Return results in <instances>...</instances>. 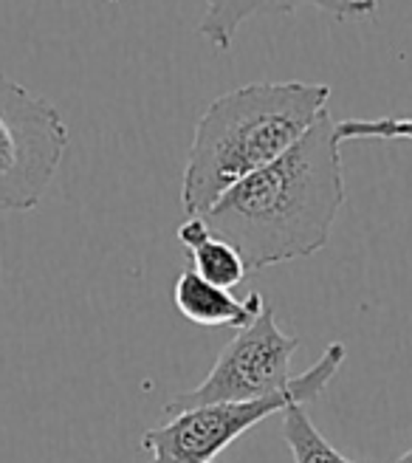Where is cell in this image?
Listing matches in <instances>:
<instances>
[{
	"label": "cell",
	"instance_id": "obj_1",
	"mask_svg": "<svg viewBox=\"0 0 412 463\" xmlns=\"http://www.w3.org/2000/svg\"><path fill=\"white\" fill-rule=\"evenodd\" d=\"M342 203L345 170L336 122L325 110L300 142L235 184L201 218L240 251L246 269L263 271L323 251Z\"/></svg>",
	"mask_w": 412,
	"mask_h": 463
},
{
	"label": "cell",
	"instance_id": "obj_2",
	"mask_svg": "<svg viewBox=\"0 0 412 463\" xmlns=\"http://www.w3.org/2000/svg\"><path fill=\"white\" fill-rule=\"evenodd\" d=\"M325 82H251L218 97L201 113L181 181V203L190 218H201L251 173L314 128L328 110Z\"/></svg>",
	"mask_w": 412,
	"mask_h": 463
},
{
	"label": "cell",
	"instance_id": "obj_3",
	"mask_svg": "<svg viewBox=\"0 0 412 463\" xmlns=\"http://www.w3.org/2000/svg\"><path fill=\"white\" fill-rule=\"evenodd\" d=\"M345 345L331 342L319 362L296 376L291 387L277 396L251 404H215L175 412L167 424L145 432L142 449L150 455L147 463H212L218 452L238 441L246 430L266 421L268 415L283 412L294 404L305 407L308 402H316L345 364Z\"/></svg>",
	"mask_w": 412,
	"mask_h": 463
},
{
	"label": "cell",
	"instance_id": "obj_4",
	"mask_svg": "<svg viewBox=\"0 0 412 463\" xmlns=\"http://www.w3.org/2000/svg\"><path fill=\"white\" fill-rule=\"evenodd\" d=\"M71 133L60 110L0 74V213H29L49 193Z\"/></svg>",
	"mask_w": 412,
	"mask_h": 463
},
{
	"label": "cell",
	"instance_id": "obj_5",
	"mask_svg": "<svg viewBox=\"0 0 412 463\" xmlns=\"http://www.w3.org/2000/svg\"><path fill=\"white\" fill-rule=\"evenodd\" d=\"M296 336H288L274 322V311L266 303L260 317L229 339L218 362L206 379L187 390L164 407L170 415L215 407V404H251L277 396L288 390L296 376H291V356L296 354Z\"/></svg>",
	"mask_w": 412,
	"mask_h": 463
},
{
	"label": "cell",
	"instance_id": "obj_6",
	"mask_svg": "<svg viewBox=\"0 0 412 463\" xmlns=\"http://www.w3.org/2000/svg\"><path fill=\"white\" fill-rule=\"evenodd\" d=\"M303 6H314L342 23L370 20L379 9L376 0H206L198 34L218 52L232 49L238 29L258 14H291Z\"/></svg>",
	"mask_w": 412,
	"mask_h": 463
},
{
	"label": "cell",
	"instance_id": "obj_7",
	"mask_svg": "<svg viewBox=\"0 0 412 463\" xmlns=\"http://www.w3.org/2000/svg\"><path fill=\"white\" fill-rule=\"evenodd\" d=\"M175 311L195 322L201 328H246L248 322H255L260 311L266 308V299L260 291H251L246 299L232 297L220 286L206 283L192 269L181 271L175 288H173Z\"/></svg>",
	"mask_w": 412,
	"mask_h": 463
},
{
	"label": "cell",
	"instance_id": "obj_8",
	"mask_svg": "<svg viewBox=\"0 0 412 463\" xmlns=\"http://www.w3.org/2000/svg\"><path fill=\"white\" fill-rule=\"evenodd\" d=\"M178 241L184 243L192 254V271L203 277L206 283L220 286L226 291H232L243 283L246 277V263L240 258V251L218 238L215 232L206 226L203 218H187L178 226Z\"/></svg>",
	"mask_w": 412,
	"mask_h": 463
},
{
	"label": "cell",
	"instance_id": "obj_9",
	"mask_svg": "<svg viewBox=\"0 0 412 463\" xmlns=\"http://www.w3.org/2000/svg\"><path fill=\"white\" fill-rule=\"evenodd\" d=\"M283 438L291 449L294 463H364L342 455L328 444V438L314 427L303 404L283 410Z\"/></svg>",
	"mask_w": 412,
	"mask_h": 463
},
{
	"label": "cell",
	"instance_id": "obj_10",
	"mask_svg": "<svg viewBox=\"0 0 412 463\" xmlns=\"http://www.w3.org/2000/svg\"><path fill=\"white\" fill-rule=\"evenodd\" d=\"M336 138L342 142H356V138H409L412 142V116H384V119H345L336 122Z\"/></svg>",
	"mask_w": 412,
	"mask_h": 463
},
{
	"label": "cell",
	"instance_id": "obj_11",
	"mask_svg": "<svg viewBox=\"0 0 412 463\" xmlns=\"http://www.w3.org/2000/svg\"><path fill=\"white\" fill-rule=\"evenodd\" d=\"M396 463H412V449H409V452H404Z\"/></svg>",
	"mask_w": 412,
	"mask_h": 463
},
{
	"label": "cell",
	"instance_id": "obj_12",
	"mask_svg": "<svg viewBox=\"0 0 412 463\" xmlns=\"http://www.w3.org/2000/svg\"><path fill=\"white\" fill-rule=\"evenodd\" d=\"M110 4H119V0H110Z\"/></svg>",
	"mask_w": 412,
	"mask_h": 463
}]
</instances>
